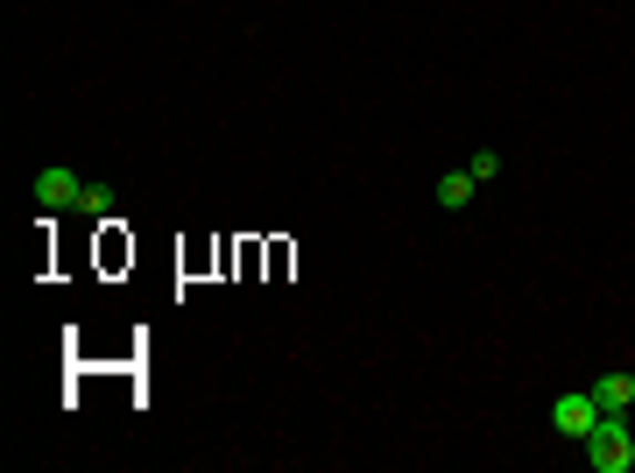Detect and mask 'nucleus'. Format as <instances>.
Listing matches in <instances>:
<instances>
[{
  "mask_svg": "<svg viewBox=\"0 0 635 473\" xmlns=\"http://www.w3.org/2000/svg\"><path fill=\"white\" fill-rule=\"evenodd\" d=\"M35 205H43V213H92V219H106L113 192H106V184H92V177H79L71 163H50V169H35Z\"/></svg>",
  "mask_w": 635,
  "mask_h": 473,
  "instance_id": "obj_1",
  "label": "nucleus"
},
{
  "mask_svg": "<svg viewBox=\"0 0 635 473\" xmlns=\"http://www.w3.org/2000/svg\"><path fill=\"white\" fill-rule=\"evenodd\" d=\"M586 460H593V473H628V466H635V431H628V418H601V424H593Z\"/></svg>",
  "mask_w": 635,
  "mask_h": 473,
  "instance_id": "obj_2",
  "label": "nucleus"
},
{
  "mask_svg": "<svg viewBox=\"0 0 635 473\" xmlns=\"http://www.w3.org/2000/svg\"><path fill=\"white\" fill-rule=\"evenodd\" d=\"M551 424H557V439H593V424H601V403H593V389H572V395H557L551 403Z\"/></svg>",
  "mask_w": 635,
  "mask_h": 473,
  "instance_id": "obj_3",
  "label": "nucleus"
},
{
  "mask_svg": "<svg viewBox=\"0 0 635 473\" xmlns=\"http://www.w3.org/2000/svg\"><path fill=\"white\" fill-rule=\"evenodd\" d=\"M593 403H601V418H628V410H635V374L628 368L601 374V382H593Z\"/></svg>",
  "mask_w": 635,
  "mask_h": 473,
  "instance_id": "obj_4",
  "label": "nucleus"
},
{
  "mask_svg": "<svg viewBox=\"0 0 635 473\" xmlns=\"http://www.w3.org/2000/svg\"><path fill=\"white\" fill-rule=\"evenodd\" d=\"M473 192H480V177H473V169H445V177H438V205H445V213H467Z\"/></svg>",
  "mask_w": 635,
  "mask_h": 473,
  "instance_id": "obj_5",
  "label": "nucleus"
},
{
  "mask_svg": "<svg viewBox=\"0 0 635 473\" xmlns=\"http://www.w3.org/2000/svg\"><path fill=\"white\" fill-rule=\"evenodd\" d=\"M467 169H473L480 184H494V177H502V148H473V163H467Z\"/></svg>",
  "mask_w": 635,
  "mask_h": 473,
  "instance_id": "obj_6",
  "label": "nucleus"
}]
</instances>
